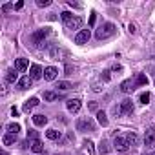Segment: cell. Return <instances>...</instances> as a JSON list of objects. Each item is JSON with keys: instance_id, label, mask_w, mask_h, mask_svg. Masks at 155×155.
Listing matches in <instances>:
<instances>
[{"instance_id": "25", "label": "cell", "mask_w": 155, "mask_h": 155, "mask_svg": "<svg viewBox=\"0 0 155 155\" xmlns=\"http://www.w3.org/2000/svg\"><path fill=\"white\" fill-rule=\"evenodd\" d=\"M6 130H8V133H13V135H17V133L20 131V124H18V122H9V124L6 126Z\"/></svg>"}, {"instance_id": "42", "label": "cell", "mask_w": 155, "mask_h": 155, "mask_svg": "<svg viewBox=\"0 0 155 155\" xmlns=\"http://www.w3.org/2000/svg\"><path fill=\"white\" fill-rule=\"evenodd\" d=\"M9 9H11V4H6V6L2 8V11H9Z\"/></svg>"}, {"instance_id": "33", "label": "cell", "mask_w": 155, "mask_h": 155, "mask_svg": "<svg viewBox=\"0 0 155 155\" xmlns=\"http://www.w3.org/2000/svg\"><path fill=\"white\" fill-rule=\"evenodd\" d=\"M111 113H113L115 117H122V113H120V104H113V106H111Z\"/></svg>"}, {"instance_id": "6", "label": "cell", "mask_w": 155, "mask_h": 155, "mask_svg": "<svg viewBox=\"0 0 155 155\" xmlns=\"http://www.w3.org/2000/svg\"><path fill=\"white\" fill-rule=\"evenodd\" d=\"M144 144H146V148H153L155 146V126H150L144 131Z\"/></svg>"}, {"instance_id": "26", "label": "cell", "mask_w": 155, "mask_h": 155, "mask_svg": "<svg viewBox=\"0 0 155 155\" xmlns=\"http://www.w3.org/2000/svg\"><path fill=\"white\" fill-rule=\"evenodd\" d=\"M73 17H75V15H73V13H69V11H62V13H60V18H62V22H64L66 26L73 20Z\"/></svg>"}, {"instance_id": "5", "label": "cell", "mask_w": 155, "mask_h": 155, "mask_svg": "<svg viewBox=\"0 0 155 155\" xmlns=\"http://www.w3.org/2000/svg\"><path fill=\"white\" fill-rule=\"evenodd\" d=\"M90 38H91V31H90V29H81L79 33L75 35V44L84 46V44H88Z\"/></svg>"}, {"instance_id": "15", "label": "cell", "mask_w": 155, "mask_h": 155, "mask_svg": "<svg viewBox=\"0 0 155 155\" xmlns=\"http://www.w3.org/2000/svg\"><path fill=\"white\" fill-rule=\"evenodd\" d=\"M31 82H33V79L29 75H26V77H22V79L17 82V88L18 90H28V88H31Z\"/></svg>"}, {"instance_id": "16", "label": "cell", "mask_w": 155, "mask_h": 155, "mask_svg": "<svg viewBox=\"0 0 155 155\" xmlns=\"http://www.w3.org/2000/svg\"><path fill=\"white\" fill-rule=\"evenodd\" d=\"M40 102H38V99L37 97H31V99H28L26 102H24V111H31L33 108H37Z\"/></svg>"}, {"instance_id": "34", "label": "cell", "mask_w": 155, "mask_h": 155, "mask_svg": "<svg viewBox=\"0 0 155 155\" xmlns=\"http://www.w3.org/2000/svg\"><path fill=\"white\" fill-rule=\"evenodd\" d=\"M51 4V0H37V6L38 8H48Z\"/></svg>"}, {"instance_id": "11", "label": "cell", "mask_w": 155, "mask_h": 155, "mask_svg": "<svg viewBox=\"0 0 155 155\" xmlns=\"http://www.w3.org/2000/svg\"><path fill=\"white\" fill-rule=\"evenodd\" d=\"M126 140H128V144L131 146V148H135V146H139V142H140V139H139V135H137V131H126Z\"/></svg>"}, {"instance_id": "1", "label": "cell", "mask_w": 155, "mask_h": 155, "mask_svg": "<svg viewBox=\"0 0 155 155\" xmlns=\"http://www.w3.org/2000/svg\"><path fill=\"white\" fill-rule=\"evenodd\" d=\"M115 33H117V28H115V24H111V22H106V24H102V26L97 29L95 37H97V40H106V38H111Z\"/></svg>"}, {"instance_id": "2", "label": "cell", "mask_w": 155, "mask_h": 155, "mask_svg": "<svg viewBox=\"0 0 155 155\" xmlns=\"http://www.w3.org/2000/svg\"><path fill=\"white\" fill-rule=\"evenodd\" d=\"M49 35H51V29H49V28H42V29H37V31L31 35V40H33V44H35L37 48H40V46L44 44V40H46Z\"/></svg>"}, {"instance_id": "23", "label": "cell", "mask_w": 155, "mask_h": 155, "mask_svg": "<svg viewBox=\"0 0 155 155\" xmlns=\"http://www.w3.org/2000/svg\"><path fill=\"white\" fill-rule=\"evenodd\" d=\"M29 148H31L35 153H42V151H44V144H42L38 139H37V140H33V142L29 144Z\"/></svg>"}, {"instance_id": "38", "label": "cell", "mask_w": 155, "mask_h": 155, "mask_svg": "<svg viewBox=\"0 0 155 155\" xmlns=\"http://www.w3.org/2000/svg\"><path fill=\"white\" fill-rule=\"evenodd\" d=\"M22 8H24V2H17L15 4V9H22Z\"/></svg>"}, {"instance_id": "36", "label": "cell", "mask_w": 155, "mask_h": 155, "mask_svg": "<svg viewBox=\"0 0 155 155\" xmlns=\"http://www.w3.org/2000/svg\"><path fill=\"white\" fill-rule=\"evenodd\" d=\"M95 20H97V15H95V13H91V15H90V26H91V28L95 26Z\"/></svg>"}, {"instance_id": "44", "label": "cell", "mask_w": 155, "mask_h": 155, "mask_svg": "<svg viewBox=\"0 0 155 155\" xmlns=\"http://www.w3.org/2000/svg\"><path fill=\"white\" fill-rule=\"evenodd\" d=\"M151 155H155V151H153V153H151Z\"/></svg>"}, {"instance_id": "27", "label": "cell", "mask_w": 155, "mask_h": 155, "mask_svg": "<svg viewBox=\"0 0 155 155\" xmlns=\"http://www.w3.org/2000/svg\"><path fill=\"white\" fill-rule=\"evenodd\" d=\"M110 151V144H108V140H101V144H99V153L101 155H106Z\"/></svg>"}, {"instance_id": "30", "label": "cell", "mask_w": 155, "mask_h": 155, "mask_svg": "<svg viewBox=\"0 0 155 155\" xmlns=\"http://www.w3.org/2000/svg\"><path fill=\"white\" fill-rule=\"evenodd\" d=\"M150 99H151V95H150L148 91H142V93L139 95V101H140V104H148V102H150Z\"/></svg>"}, {"instance_id": "39", "label": "cell", "mask_w": 155, "mask_h": 155, "mask_svg": "<svg viewBox=\"0 0 155 155\" xmlns=\"http://www.w3.org/2000/svg\"><path fill=\"white\" fill-rule=\"evenodd\" d=\"M130 33H131V35H135V33H137V29H135V26H133V24H130Z\"/></svg>"}, {"instance_id": "22", "label": "cell", "mask_w": 155, "mask_h": 155, "mask_svg": "<svg viewBox=\"0 0 155 155\" xmlns=\"http://www.w3.org/2000/svg\"><path fill=\"white\" fill-rule=\"evenodd\" d=\"M2 142H4L6 146H11V144L17 142V135H13V133H6V135L2 137Z\"/></svg>"}, {"instance_id": "29", "label": "cell", "mask_w": 155, "mask_h": 155, "mask_svg": "<svg viewBox=\"0 0 155 155\" xmlns=\"http://www.w3.org/2000/svg\"><path fill=\"white\" fill-rule=\"evenodd\" d=\"M101 81L102 82H110L111 81V69H106V71L101 73Z\"/></svg>"}, {"instance_id": "14", "label": "cell", "mask_w": 155, "mask_h": 155, "mask_svg": "<svg viewBox=\"0 0 155 155\" xmlns=\"http://www.w3.org/2000/svg\"><path fill=\"white\" fill-rule=\"evenodd\" d=\"M28 68H31V66H29V60H28V58H17V60H15V69H17L18 73L26 71Z\"/></svg>"}, {"instance_id": "17", "label": "cell", "mask_w": 155, "mask_h": 155, "mask_svg": "<svg viewBox=\"0 0 155 155\" xmlns=\"http://www.w3.org/2000/svg\"><path fill=\"white\" fill-rule=\"evenodd\" d=\"M31 119H33V124H35V126H46V124H48V117L42 115V113H37V115H33Z\"/></svg>"}, {"instance_id": "10", "label": "cell", "mask_w": 155, "mask_h": 155, "mask_svg": "<svg viewBox=\"0 0 155 155\" xmlns=\"http://www.w3.org/2000/svg\"><path fill=\"white\" fill-rule=\"evenodd\" d=\"M57 75H58V69L55 66H48L44 68V79L46 81H55L57 79Z\"/></svg>"}, {"instance_id": "3", "label": "cell", "mask_w": 155, "mask_h": 155, "mask_svg": "<svg viewBox=\"0 0 155 155\" xmlns=\"http://www.w3.org/2000/svg\"><path fill=\"white\" fill-rule=\"evenodd\" d=\"M77 130L79 131H95V122L91 117H81L77 120Z\"/></svg>"}, {"instance_id": "32", "label": "cell", "mask_w": 155, "mask_h": 155, "mask_svg": "<svg viewBox=\"0 0 155 155\" xmlns=\"http://www.w3.org/2000/svg\"><path fill=\"white\" fill-rule=\"evenodd\" d=\"M88 110H90V111H95V113L101 111V110H99V102H97V101H91V102L88 104Z\"/></svg>"}, {"instance_id": "4", "label": "cell", "mask_w": 155, "mask_h": 155, "mask_svg": "<svg viewBox=\"0 0 155 155\" xmlns=\"http://www.w3.org/2000/svg\"><path fill=\"white\" fill-rule=\"evenodd\" d=\"M113 148L117 150V151H128L130 150V144H128V140H126V137H122V135H115V139H113Z\"/></svg>"}, {"instance_id": "19", "label": "cell", "mask_w": 155, "mask_h": 155, "mask_svg": "<svg viewBox=\"0 0 155 155\" xmlns=\"http://www.w3.org/2000/svg\"><path fill=\"white\" fill-rule=\"evenodd\" d=\"M58 99H60L58 91H44V101L46 102H53V101H58Z\"/></svg>"}, {"instance_id": "7", "label": "cell", "mask_w": 155, "mask_h": 155, "mask_svg": "<svg viewBox=\"0 0 155 155\" xmlns=\"http://www.w3.org/2000/svg\"><path fill=\"white\" fill-rule=\"evenodd\" d=\"M66 108H68L69 113H79L81 108H82V101H81V99H68Z\"/></svg>"}, {"instance_id": "28", "label": "cell", "mask_w": 155, "mask_h": 155, "mask_svg": "<svg viewBox=\"0 0 155 155\" xmlns=\"http://www.w3.org/2000/svg\"><path fill=\"white\" fill-rule=\"evenodd\" d=\"M84 148L88 150V153H90V155H95V146H93V140L86 139V140H84Z\"/></svg>"}, {"instance_id": "21", "label": "cell", "mask_w": 155, "mask_h": 155, "mask_svg": "<svg viewBox=\"0 0 155 155\" xmlns=\"http://www.w3.org/2000/svg\"><path fill=\"white\" fill-rule=\"evenodd\" d=\"M97 122L102 126V128H106L108 124H110V120H108V117H106V113L101 110V111H97Z\"/></svg>"}, {"instance_id": "41", "label": "cell", "mask_w": 155, "mask_h": 155, "mask_svg": "<svg viewBox=\"0 0 155 155\" xmlns=\"http://www.w3.org/2000/svg\"><path fill=\"white\" fill-rule=\"evenodd\" d=\"M91 90H93V91H101L102 88H101V84H93V88H91Z\"/></svg>"}, {"instance_id": "24", "label": "cell", "mask_w": 155, "mask_h": 155, "mask_svg": "<svg viewBox=\"0 0 155 155\" xmlns=\"http://www.w3.org/2000/svg\"><path fill=\"white\" fill-rule=\"evenodd\" d=\"M146 84H148V77L144 73H139L135 77V86H146Z\"/></svg>"}, {"instance_id": "40", "label": "cell", "mask_w": 155, "mask_h": 155, "mask_svg": "<svg viewBox=\"0 0 155 155\" xmlns=\"http://www.w3.org/2000/svg\"><path fill=\"white\" fill-rule=\"evenodd\" d=\"M75 68H71V66H66V75H71V71H73Z\"/></svg>"}, {"instance_id": "8", "label": "cell", "mask_w": 155, "mask_h": 155, "mask_svg": "<svg viewBox=\"0 0 155 155\" xmlns=\"http://www.w3.org/2000/svg\"><path fill=\"white\" fill-rule=\"evenodd\" d=\"M29 77H31L33 81L42 79V77H44V69H42V66H40V64H31V68H29Z\"/></svg>"}, {"instance_id": "43", "label": "cell", "mask_w": 155, "mask_h": 155, "mask_svg": "<svg viewBox=\"0 0 155 155\" xmlns=\"http://www.w3.org/2000/svg\"><path fill=\"white\" fill-rule=\"evenodd\" d=\"M11 115H13V117H17V115H18V110H17V108H13V110H11Z\"/></svg>"}, {"instance_id": "18", "label": "cell", "mask_w": 155, "mask_h": 155, "mask_svg": "<svg viewBox=\"0 0 155 155\" xmlns=\"http://www.w3.org/2000/svg\"><path fill=\"white\" fill-rule=\"evenodd\" d=\"M82 22H84V20H82L81 17H73V20H71L66 28H68V29H81V28H82Z\"/></svg>"}, {"instance_id": "35", "label": "cell", "mask_w": 155, "mask_h": 155, "mask_svg": "<svg viewBox=\"0 0 155 155\" xmlns=\"http://www.w3.org/2000/svg\"><path fill=\"white\" fill-rule=\"evenodd\" d=\"M29 137H31L33 140H37V131H35V130H28V139H29Z\"/></svg>"}, {"instance_id": "31", "label": "cell", "mask_w": 155, "mask_h": 155, "mask_svg": "<svg viewBox=\"0 0 155 155\" xmlns=\"http://www.w3.org/2000/svg\"><path fill=\"white\" fill-rule=\"evenodd\" d=\"M71 88V84L69 82H66V81H60L58 84H57V90H60V91H68Z\"/></svg>"}, {"instance_id": "37", "label": "cell", "mask_w": 155, "mask_h": 155, "mask_svg": "<svg viewBox=\"0 0 155 155\" xmlns=\"http://www.w3.org/2000/svg\"><path fill=\"white\" fill-rule=\"evenodd\" d=\"M69 6H71V8H77V9L81 8V4H77V2H73V0H69Z\"/></svg>"}, {"instance_id": "9", "label": "cell", "mask_w": 155, "mask_h": 155, "mask_svg": "<svg viewBox=\"0 0 155 155\" xmlns=\"http://www.w3.org/2000/svg\"><path fill=\"white\" fill-rule=\"evenodd\" d=\"M120 113H122V117H128V115L133 113V102H131V99H124L120 102Z\"/></svg>"}, {"instance_id": "20", "label": "cell", "mask_w": 155, "mask_h": 155, "mask_svg": "<svg viewBox=\"0 0 155 155\" xmlns=\"http://www.w3.org/2000/svg\"><path fill=\"white\" fill-rule=\"evenodd\" d=\"M46 137H48L49 140H58V139L62 137V133H60L58 130H55V128H49V130L46 131Z\"/></svg>"}, {"instance_id": "12", "label": "cell", "mask_w": 155, "mask_h": 155, "mask_svg": "<svg viewBox=\"0 0 155 155\" xmlns=\"http://www.w3.org/2000/svg\"><path fill=\"white\" fill-rule=\"evenodd\" d=\"M135 81H131V79H128V81H124L122 84H120V91L122 93H133L135 91Z\"/></svg>"}, {"instance_id": "13", "label": "cell", "mask_w": 155, "mask_h": 155, "mask_svg": "<svg viewBox=\"0 0 155 155\" xmlns=\"http://www.w3.org/2000/svg\"><path fill=\"white\" fill-rule=\"evenodd\" d=\"M20 79H18V71L15 69V68H11V69H8V73H6V82H9V84H15V82H18Z\"/></svg>"}]
</instances>
